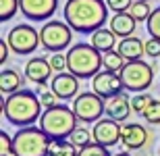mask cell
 I'll list each match as a JSON object with an SVG mask.
<instances>
[{"instance_id": "cell-1", "label": "cell", "mask_w": 160, "mask_h": 156, "mask_svg": "<svg viewBox=\"0 0 160 156\" xmlns=\"http://www.w3.org/2000/svg\"><path fill=\"white\" fill-rule=\"evenodd\" d=\"M62 15L77 33H94L106 23L108 6L106 0H67Z\"/></svg>"}, {"instance_id": "cell-2", "label": "cell", "mask_w": 160, "mask_h": 156, "mask_svg": "<svg viewBox=\"0 0 160 156\" xmlns=\"http://www.w3.org/2000/svg\"><path fill=\"white\" fill-rule=\"evenodd\" d=\"M40 110H42V102L38 98V94L31 90H23L21 88L19 92L2 98L4 119L17 127H31L36 121H40V117H42Z\"/></svg>"}, {"instance_id": "cell-3", "label": "cell", "mask_w": 160, "mask_h": 156, "mask_svg": "<svg viewBox=\"0 0 160 156\" xmlns=\"http://www.w3.org/2000/svg\"><path fill=\"white\" fill-rule=\"evenodd\" d=\"M102 67V52L92 44H75L67 52V69L79 79H94Z\"/></svg>"}, {"instance_id": "cell-4", "label": "cell", "mask_w": 160, "mask_h": 156, "mask_svg": "<svg viewBox=\"0 0 160 156\" xmlns=\"http://www.w3.org/2000/svg\"><path fill=\"white\" fill-rule=\"evenodd\" d=\"M77 117L73 113V108L58 104L54 108H46L40 117V129L52 139H69L75 129H77Z\"/></svg>"}, {"instance_id": "cell-5", "label": "cell", "mask_w": 160, "mask_h": 156, "mask_svg": "<svg viewBox=\"0 0 160 156\" xmlns=\"http://www.w3.org/2000/svg\"><path fill=\"white\" fill-rule=\"evenodd\" d=\"M52 139L42 131L40 127H21L15 138H12V148L17 156H48Z\"/></svg>"}, {"instance_id": "cell-6", "label": "cell", "mask_w": 160, "mask_h": 156, "mask_svg": "<svg viewBox=\"0 0 160 156\" xmlns=\"http://www.w3.org/2000/svg\"><path fill=\"white\" fill-rule=\"evenodd\" d=\"M73 29L67 21H48L40 29V42L42 48L50 52H62L67 46H71Z\"/></svg>"}, {"instance_id": "cell-7", "label": "cell", "mask_w": 160, "mask_h": 156, "mask_svg": "<svg viewBox=\"0 0 160 156\" xmlns=\"http://www.w3.org/2000/svg\"><path fill=\"white\" fill-rule=\"evenodd\" d=\"M121 79H123V85L127 92H135V94H142L152 85V79H154V71L148 63L143 60H131L125 65V69L121 71Z\"/></svg>"}, {"instance_id": "cell-8", "label": "cell", "mask_w": 160, "mask_h": 156, "mask_svg": "<svg viewBox=\"0 0 160 156\" xmlns=\"http://www.w3.org/2000/svg\"><path fill=\"white\" fill-rule=\"evenodd\" d=\"M71 108L75 117L83 123H98L102 119V114H106L104 98H100L96 92H83V94L75 96V102Z\"/></svg>"}, {"instance_id": "cell-9", "label": "cell", "mask_w": 160, "mask_h": 156, "mask_svg": "<svg viewBox=\"0 0 160 156\" xmlns=\"http://www.w3.org/2000/svg\"><path fill=\"white\" fill-rule=\"evenodd\" d=\"M40 44V31H36L31 25L21 23L8 31V46L15 54H31Z\"/></svg>"}, {"instance_id": "cell-10", "label": "cell", "mask_w": 160, "mask_h": 156, "mask_svg": "<svg viewBox=\"0 0 160 156\" xmlns=\"http://www.w3.org/2000/svg\"><path fill=\"white\" fill-rule=\"evenodd\" d=\"M123 90L125 85H123V79H121V73H112L104 69L92 79V92H96L104 100H110V98L123 94Z\"/></svg>"}, {"instance_id": "cell-11", "label": "cell", "mask_w": 160, "mask_h": 156, "mask_svg": "<svg viewBox=\"0 0 160 156\" xmlns=\"http://www.w3.org/2000/svg\"><path fill=\"white\" fill-rule=\"evenodd\" d=\"M58 0H19V8L29 21H48L56 13Z\"/></svg>"}, {"instance_id": "cell-12", "label": "cell", "mask_w": 160, "mask_h": 156, "mask_svg": "<svg viewBox=\"0 0 160 156\" xmlns=\"http://www.w3.org/2000/svg\"><path fill=\"white\" fill-rule=\"evenodd\" d=\"M92 138H94L96 144L104 146V148H110V146L119 144L121 142V125L114 119H100L92 129Z\"/></svg>"}, {"instance_id": "cell-13", "label": "cell", "mask_w": 160, "mask_h": 156, "mask_svg": "<svg viewBox=\"0 0 160 156\" xmlns=\"http://www.w3.org/2000/svg\"><path fill=\"white\" fill-rule=\"evenodd\" d=\"M148 142V131L139 123H125L121 125V144L129 150H139Z\"/></svg>"}, {"instance_id": "cell-14", "label": "cell", "mask_w": 160, "mask_h": 156, "mask_svg": "<svg viewBox=\"0 0 160 156\" xmlns=\"http://www.w3.org/2000/svg\"><path fill=\"white\" fill-rule=\"evenodd\" d=\"M50 90L60 98V100H69L75 98L79 90V77H75L73 73H56L54 79L50 81Z\"/></svg>"}, {"instance_id": "cell-15", "label": "cell", "mask_w": 160, "mask_h": 156, "mask_svg": "<svg viewBox=\"0 0 160 156\" xmlns=\"http://www.w3.org/2000/svg\"><path fill=\"white\" fill-rule=\"evenodd\" d=\"M50 73H52V67H50V60L42 58V56H33V58L25 65V75L27 79H31L33 83H44L50 79Z\"/></svg>"}, {"instance_id": "cell-16", "label": "cell", "mask_w": 160, "mask_h": 156, "mask_svg": "<svg viewBox=\"0 0 160 156\" xmlns=\"http://www.w3.org/2000/svg\"><path fill=\"white\" fill-rule=\"evenodd\" d=\"M131 113H133L131 100L125 96V94H119V96L110 98V100L106 102V117H108V119H114L117 123L127 121Z\"/></svg>"}, {"instance_id": "cell-17", "label": "cell", "mask_w": 160, "mask_h": 156, "mask_svg": "<svg viewBox=\"0 0 160 156\" xmlns=\"http://www.w3.org/2000/svg\"><path fill=\"white\" fill-rule=\"evenodd\" d=\"M117 50H119V54L127 63H131V60H142V54H146V42H142L135 36H131V38L121 40Z\"/></svg>"}, {"instance_id": "cell-18", "label": "cell", "mask_w": 160, "mask_h": 156, "mask_svg": "<svg viewBox=\"0 0 160 156\" xmlns=\"http://www.w3.org/2000/svg\"><path fill=\"white\" fill-rule=\"evenodd\" d=\"M135 19L131 17L129 13H114L112 19H110V29L117 38L125 40V38H131L133 31H135Z\"/></svg>"}, {"instance_id": "cell-19", "label": "cell", "mask_w": 160, "mask_h": 156, "mask_svg": "<svg viewBox=\"0 0 160 156\" xmlns=\"http://www.w3.org/2000/svg\"><path fill=\"white\" fill-rule=\"evenodd\" d=\"M92 46L104 54V52L114 50V46H119V44H117V36L112 33V29L100 27V29H96L94 33H92Z\"/></svg>"}, {"instance_id": "cell-20", "label": "cell", "mask_w": 160, "mask_h": 156, "mask_svg": "<svg viewBox=\"0 0 160 156\" xmlns=\"http://www.w3.org/2000/svg\"><path fill=\"white\" fill-rule=\"evenodd\" d=\"M21 85H23V79H21L19 71H15V69H2L0 71V92L4 96H11V94L19 92Z\"/></svg>"}, {"instance_id": "cell-21", "label": "cell", "mask_w": 160, "mask_h": 156, "mask_svg": "<svg viewBox=\"0 0 160 156\" xmlns=\"http://www.w3.org/2000/svg\"><path fill=\"white\" fill-rule=\"evenodd\" d=\"M48 156H79L77 146L71 144L69 139H54L50 144Z\"/></svg>"}, {"instance_id": "cell-22", "label": "cell", "mask_w": 160, "mask_h": 156, "mask_svg": "<svg viewBox=\"0 0 160 156\" xmlns=\"http://www.w3.org/2000/svg\"><path fill=\"white\" fill-rule=\"evenodd\" d=\"M102 63H104V69L106 71H112V73H121L127 65V60L119 54V50H110V52H104L102 54Z\"/></svg>"}, {"instance_id": "cell-23", "label": "cell", "mask_w": 160, "mask_h": 156, "mask_svg": "<svg viewBox=\"0 0 160 156\" xmlns=\"http://www.w3.org/2000/svg\"><path fill=\"white\" fill-rule=\"evenodd\" d=\"M36 94H38V98H40V102H42V106H44V108H54V106H58V100H60V98L56 96L52 90H48L44 83H38Z\"/></svg>"}, {"instance_id": "cell-24", "label": "cell", "mask_w": 160, "mask_h": 156, "mask_svg": "<svg viewBox=\"0 0 160 156\" xmlns=\"http://www.w3.org/2000/svg\"><path fill=\"white\" fill-rule=\"evenodd\" d=\"M129 15L135 19L137 23H143V21H148L150 15H152V8H150L148 2H143V0H135L129 8Z\"/></svg>"}, {"instance_id": "cell-25", "label": "cell", "mask_w": 160, "mask_h": 156, "mask_svg": "<svg viewBox=\"0 0 160 156\" xmlns=\"http://www.w3.org/2000/svg\"><path fill=\"white\" fill-rule=\"evenodd\" d=\"M17 8H19V0H0V21L4 23V21L12 19Z\"/></svg>"}, {"instance_id": "cell-26", "label": "cell", "mask_w": 160, "mask_h": 156, "mask_svg": "<svg viewBox=\"0 0 160 156\" xmlns=\"http://www.w3.org/2000/svg\"><path fill=\"white\" fill-rule=\"evenodd\" d=\"M89 139H94V138H92V133H89L88 129H83V127H77V129H75V131L69 135V142H71V144H75L77 148L88 146Z\"/></svg>"}, {"instance_id": "cell-27", "label": "cell", "mask_w": 160, "mask_h": 156, "mask_svg": "<svg viewBox=\"0 0 160 156\" xmlns=\"http://www.w3.org/2000/svg\"><path fill=\"white\" fill-rule=\"evenodd\" d=\"M146 27H148V33L156 40H160V6L152 11L150 19L146 21Z\"/></svg>"}, {"instance_id": "cell-28", "label": "cell", "mask_w": 160, "mask_h": 156, "mask_svg": "<svg viewBox=\"0 0 160 156\" xmlns=\"http://www.w3.org/2000/svg\"><path fill=\"white\" fill-rule=\"evenodd\" d=\"M142 117L148 121L150 125H160V100H152Z\"/></svg>"}, {"instance_id": "cell-29", "label": "cell", "mask_w": 160, "mask_h": 156, "mask_svg": "<svg viewBox=\"0 0 160 156\" xmlns=\"http://www.w3.org/2000/svg\"><path fill=\"white\" fill-rule=\"evenodd\" d=\"M152 100H154V98L148 96V94H137V96H133V98H131V108H133V113L143 114Z\"/></svg>"}, {"instance_id": "cell-30", "label": "cell", "mask_w": 160, "mask_h": 156, "mask_svg": "<svg viewBox=\"0 0 160 156\" xmlns=\"http://www.w3.org/2000/svg\"><path fill=\"white\" fill-rule=\"evenodd\" d=\"M79 156H110V152H108V148L92 142V144L79 148Z\"/></svg>"}, {"instance_id": "cell-31", "label": "cell", "mask_w": 160, "mask_h": 156, "mask_svg": "<svg viewBox=\"0 0 160 156\" xmlns=\"http://www.w3.org/2000/svg\"><path fill=\"white\" fill-rule=\"evenodd\" d=\"M50 67H52V71H56V73H65V69H67V54L52 52V56H50Z\"/></svg>"}, {"instance_id": "cell-32", "label": "cell", "mask_w": 160, "mask_h": 156, "mask_svg": "<svg viewBox=\"0 0 160 156\" xmlns=\"http://www.w3.org/2000/svg\"><path fill=\"white\" fill-rule=\"evenodd\" d=\"M0 156H17L12 148V138H8L6 131H0Z\"/></svg>"}, {"instance_id": "cell-33", "label": "cell", "mask_w": 160, "mask_h": 156, "mask_svg": "<svg viewBox=\"0 0 160 156\" xmlns=\"http://www.w3.org/2000/svg\"><path fill=\"white\" fill-rule=\"evenodd\" d=\"M133 0H106V6L112 13H129Z\"/></svg>"}, {"instance_id": "cell-34", "label": "cell", "mask_w": 160, "mask_h": 156, "mask_svg": "<svg viewBox=\"0 0 160 156\" xmlns=\"http://www.w3.org/2000/svg\"><path fill=\"white\" fill-rule=\"evenodd\" d=\"M146 54H148L150 58H158L160 56V40L150 38L148 42H146Z\"/></svg>"}, {"instance_id": "cell-35", "label": "cell", "mask_w": 160, "mask_h": 156, "mask_svg": "<svg viewBox=\"0 0 160 156\" xmlns=\"http://www.w3.org/2000/svg\"><path fill=\"white\" fill-rule=\"evenodd\" d=\"M6 52H8V46L4 40H0V63H6Z\"/></svg>"}, {"instance_id": "cell-36", "label": "cell", "mask_w": 160, "mask_h": 156, "mask_svg": "<svg viewBox=\"0 0 160 156\" xmlns=\"http://www.w3.org/2000/svg\"><path fill=\"white\" fill-rule=\"evenodd\" d=\"M114 156H131L129 152H119V154H114Z\"/></svg>"}, {"instance_id": "cell-37", "label": "cell", "mask_w": 160, "mask_h": 156, "mask_svg": "<svg viewBox=\"0 0 160 156\" xmlns=\"http://www.w3.org/2000/svg\"><path fill=\"white\" fill-rule=\"evenodd\" d=\"M158 156H160V146H158Z\"/></svg>"}, {"instance_id": "cell-38", "label": "cell", "mask_w": 160, "mask_h": 156, "mask_svg": "<svg viewBox=\"0 0 160 156\" xmlns=\"http://www.w3.org/2000/svg\"><path fill=\"white\" fill-rule=\"evenodd\" d=\"M143 2H150V0H143Z\"/></svg>"}]
</instances>
